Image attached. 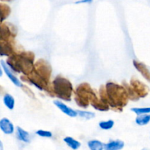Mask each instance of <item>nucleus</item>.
I'll use <instances>...</instances> for the list:
<instances>
[{
  "label": "nucleus",
  "mask_w": 150,
  "mask_h": 150,
  "mask_svg": "<svg viewBox=\"0 0 150 150\" xmlns=\"http://www.w3.org/2000/svg\"><path fill=\"white\" fill-rule=\"evenodd\" d=\"M99 94L100 98L106 103L110 108L117 111H122L129 100L124 86L111 81L107 82L105 86H101Z\"/></svg>",
  "instance_id": "f257e3e1"
},
{
  "label": "nucleus",
  "mask_w": 150,
  "mask_h": 150,
  "mask_svg": "<svg viewBox=\"0 0 150 150\" xmlns=\"http://www.w3.org/2000/svg\"><path fill=\"white\" fill-rule=\"evenodd\" d=\"M52 69L45 60L40 59L34 64V70L29 76H23L21 79L25 82H29L41 91L49 93L50 78Z\"/></svg>",
  "instance_id": "f03ea898"
},
{
  "label": "nucleus",
  "mask_w": 150,
  "mask_h": 150,
  "mask_svg": "<svg viewBox=\"0 0 150 150\" xmlns=\"http://www.w3.org/2000/svg\"><path fill=\"white\" fill-rule=\"evenodd\" d=\"M34 61L35 54L33 53L23 51L8 57L5 62L11 70L27 76L33 71Z\"/></svg>",
  "instance_id": "7ed1b4c3"
},
{
  "label": "nucleus",
  "mask_w": 150,
  "mask_h": 150,
  "mask_svg": "<svg viewBox=\"0 0 150 150\" xmlns=\"http://www.w3.org/2000/svg\"><path fill=\"white\" fill-rule=\"evenodd\" d=\"M73 92L71 82L61 76H57L50 86L49 94L64 101H70Z\"/></svg>",
  "instance_id": "20e7f679"
},
{
  "label": "nucleus",
  "mask_w": 150,
  "mask_h": 150,
  "mask_svg": "<svg viewBox=\"0 0 150 150\" xmlns=\"http://www.w3.org/2000/svg\"><path fill=\"white\" fill-rule=\"evenodd\" d=\"M97 95L90 85L87 83H82L77 86L75 91L74 100L79 107L88 108L90 103L97 98Z\"/></svg>",
  "instance_id": "39448f33"
},
{
  "label": "nucleus",
  "mask_w": 150,
  "mask_h": 150,
  "mask_svg": "<svg viewBox=\"0 0 150 150\" xmlns=\"http://www.w3.org/2000/svg\"><path fill=\"white\" fill-rule=\"evenodd\" d=\"M130 86L132 88L134 93L136 94V96L140 99V98H144L149 95L150 91L149 88L143 83L139 80L138 79L135 77H132L130 79Z\"/></svg>",
  "instance_id": "423d86ee"
},
{
  "label": "nucleus",
  "mask_w": 150,
  "mask_h": 150,
  "mask_svg": "<svg viewBox=\"0 0 150 150\" xmlns=\"http://www.w3.org/2000/svg\"><path fill=\"white\" fill-rule=\"evenodd\" d=\"M10 26L6 23H0V41L13 42L14 38L16 36V33Z\"/></svg>",
  "instance_id": "0eeeda50"
},
{
  "label": "nucleus",
  "mask_w": 150,
  "mask_h": 150,
  "mask_svg": "<svg viewBox=\"0 0 150 150\" xmlns=\"http://www.w3.org/2000/svg\"><path fill=\"white\" fill-rule=\"evenodd\" d=\"M0 64L1 66V68H2V70L4 72V73L6 74V76L8 77V79H10V81L15 85V86H18V87H21L22 86V83L15 76L14 74L13 73L12 70L9 68V67L7 66V64H6L5 61L4 60H1L0 61Z\"/></svg>",
  "instance_id": "6e6552de"
},
{
  "label": "nucleus",
  "mask_w": 150,
  "mask_h": 150,
  "mask_svg": "<svg viewBox=\"0 0 150 150\" xmlns=\"http://www.w3.org/2000/svg\"><path fill=\"white\" fill-rule=\"evenodd\" d=\"M15 54L13 42L10 41H0V56L10 57Z\"/></svg>",
  "instance_id": "1a4fd4ad"
},
{
  "label": "nucleus",
  "mask_w": 150,
  "mask_h": 150,
  "mask_svg": "<svg viewBox=\"0 0 150 150\" xmlns=\"http://www.w3.org/2000/svg\"><path fill=\"white\" fill-rule=\"evenodd\" d=\"M133 64L135 68L141 73L142 76L146 79L147 81L150 82V70H149L146 64L143 62L138 61V60H133Z\"/></svg>",
  "instance_id": "9d476101"
},
{
  "label": "nucleus",
  "mask_w": 150,
  "mask_h": 150,
  "mask_svg": "<svg viewBox=\"0 0 150 150\" xmlns=\"http://www.w3.org/2000/svg\"><path fill=\"white\" fill-rule=\"evenodd\" d=\"M54 104L62 111V112L64 113V114L67 115L70 117H77L78 114L76 111L73 110V108H70L67 105H66L65 104L63 103L62 101L59 100H56L54 101Z\"/></svg>",
  "instance_id": "9b49d317"
},
{
  "label": "nucleus",
  "mask_w": 150,
  "mask_h": 150,
  "mask_svg": "<svg viewBox=\"0 0 150 150\" xmlns=\"http://www.w3.org/2000/svg\"><path fill=\"white\" fill-rule=\"evenodd\" d=\"M0 130L6 135L13 134L15 131V127L13 123L7 118L0 120Z\"/></svg>",
  "instance_id": "f8f14e48"
},
{
  "label": "nucleus",
  "mask_w": 150,
  "mask_h": 150,
  "mask_svg": "<svg viewBox=\"0 0 150 150\" xmlns=\"http://www.w3.org/2000/svg\"><path fill=\"white\" fill-rule=\"evenodd\" d=\"M125 143L121 140L110 141L108 143L104 144V150H121L124 148Z\"/></svg>",
  "instance_id": "ddd939ff"
},
{
  "label": "nucleus",
  "mask_w": 150,
  "mask_h": 150,
  "mask_svg": "<svg viewBox=\"0 0 150 150\" xmlns=\"http://www.w3.org/2000/svg\"><path fill=\"white\" fill-rule=\"evenodd\" d=\"M16 136L18 139V140L21 141L24 143H29L30 142V134L29 133V132L26 131L21 127H16Z\"/></svg>",
  "instance_id": "4468645a"
},
{
  "label": "nucleus",
  "mask_w": 150,
  "mask_h": 150,
  "mask_svg": "<svg viewBox=\"0 0 150 150\" xmlns=\"http://www.w3.org/2000/svg\"><path fill=\"white\" fill-rule=\"evenodd\" d=\"M11 13V9L7 4L0 3V23H2Z\"/></svg>",
  "instance_id": "2eb2a0df"
},
{
  "label": "nucleus",
  "mask_w": 150,
  "mask_h": 150,
  "mask_svg": "<svg viewBox=\"0 0 150 150\" xmlns=\"http://www.w3.org/2000/svg\"><path fill=\"white\" fill-rule=\"evenodd\" d=\"M63 141H64V143H65L69 147H70L73 150L79 149V148L81 147V144L79 141L76 140V139H74L72 137H70V136H67V137L64 138Z\"/></svg>",
  "instance_id": "dca6fc26"
},
{
  "label": "nucleus",
  "mask_w": 150,
  "mask_h": 150,
  "mask_svg": "<svg viewBox=\"0 0 150 150\" xmlns=\"http://www.w3.org/2000/svg\"><path fill=\"white\" fill-rule=\"evenodd\" d=\"M3 103H4V105L8 108L9 110H13L15 107V99L11 95L7 93L4 95L3 97Z\"/></svg>",
  "instance_id": "f3484780"
},
{
  "label": "nucleus",
  "mask_w": 150,
  "mask_h": 150,
  "mask_svg": "<svg viewBox=\"0 0 150 150\" xmlns=\"http://www.w3.org/2000/svg\"><path fill=\"white\" fill-rule=\"evenodd\" d=\"M150 122V114H142L139 115L136 118V123L139 126L146 125Z\"/></svg>",
  "instance_id": "a211bd4d"
},
{
  "label": "nucleus",
  "mask_w": 150,
  "mask_h": 150,
  "mask_svg": "<svg viewBox=\"0 0 150 150\" xmlns=\"http://www.w3.org/2000/svg\"><path fill=\"white\" fill-rule=\"evenodd\" d=\"M88 146L90 150H103L104 144L98 140H91L88 142Z\"/></svg>",
  "instance_id": "6ab92c4d"
},
{
  "label": "nucleus",
  "mask_w": 150,
  "mask_h": 150,
  "mask_svg": "<svg viewBox=\"0 0 150 150\" xmlns=\"http://www.w3.org/2000/svg\"><path fill=\"white\" fill-rule=\"evenodd\" d=\"M76 112H77L78 116H79L81 118L85 119V120H91V119H93L95 117V114L94 112H92V111H79V110H77Z\"/></svg>",
  "instance_id": "aec40b11"
},
{
  "label": "nucleus",
  "mask_w": 150,
  "mask_h": 150,
  "mask_svg": "<svg viewBox=\"0 0 150 150\" xmlns=\"http://www.w3.org/2000/svg\"><path fill=\"white\" fill-rule=\"evenodd\" d=\"M114 125V122L110 120L108 121H101L99 122V127L103 130H111Z\"/></svg>",
  "instance_id": "412c9836"
},
{
  "label": "nucleus",
  "mask_w": 150,
  "mask_h": 150,
  "mask_svg": "<svg viewBox=\"0 0 150 150\" xmlns=\"http://www.w3.org/2000/svg\"><path fill=\"white\" fill-rule=\"evenodd\" d=\"M133 112L139 115L142 114H150V107H146V108H132L131 109Z\"/></svg>",
  "instance_id": "4be33fe9"
},
{
  "label": "nucleus",
  "mask_w": 150,
  "mask_h": 150,
  "mask_svg": "<svg viewBox=\"0 0 150 150\" xmlns=\"http://www.w3.org/2000/svg\"><path fill=\"white\" fill-rule=\"evenodd\" d=\"M36 134L40 137L43 138H51L52 137V133L48 130H38L36 131Z\"/></svg>",
  "instance_id": "5701e85b"
},
{
  "label": "nucleus",
  "mask_w": 150,
  "mask_h": 150,
  "mask_svg": "<svg viewBox=\"0 0 150 150\" xmlns=\"http://www.w3.org/2000/svg\"><path fill=\"white\" fill-rule=\"evenodd\" d=\"M21 88L23 89V90L26 92V95H28V96H29L30 98H35V95H34V93L32 92V91L29 88H28L27 86H23V85H22Z\"/></svg>",
  "instance_id": "b1692460"
},
{
  "label": "nucleus",
  "mask_w": 150,
  "mask_h": 150,
  "mask_svg": "<svg viewBox=\"0 0 150 150\" xmlns=\"http://www.w3.org/2000/svg\"><path fill=\"white\" fill-rule=\"evenodd\" d=\"M92 0H83V1H78L77 3H85V2H91Z\"/></svg>",
  "instance_id": "393cba45"
},
{
  "label": "nucleus",
  "mask_w": 150,
  "mask_h": 150,
  "mask_svg": "<svg viewBox=\"0 0 150 150\" xmlns=\"http://www.w3.org/2000/svg\"><path fill=\"white\" fill-rule=\"evenodd\" d=\"M0 150H4V146L1 140H0Z\"/></svg>",
  "instance_id": "a878e982"
},
{
  "label": "nucleus",
  "mask_w": 150,
  "mask_h": 150,
  "mask_svg": "<svg viewBox=\"0 0 150 150\" xmlns=\"http://www.w3.org/2000/svg\"><path fill=\"white\" fill-rule=\"evenodd\" d=\"M2 75H3V70H2V68H1V64H0V77H1Z\"/></svg>",
  "instance_id": "bb28decb"
},
{
  "label": "nucleus",
  "mask_w": 150,
  "mask_h": 150,
  "mask_svg": "<svg viewBox=\"0 0 150 150\" xmlns=\"http://www.w3.org/2000/svg\"><path fill=\"white\" fill-rule=\"evenodd\" d=\"M1 1H13V0H1Z\"/></svg>",
  "instance_id": "cd10ccee"
},
{
  "label": "nucleus",
  "mask_w": 150,
  "mask_h": 150,
  "mask_svg": "<svg viewBox=\"0 0 150 150\" xmlns=\"http://www.w3.org/2000/svg\"><path fill=\"white\" fill-rule=\"evenodd\" d=\"M142 150H149V149H146V148H144V149H142Z\"/></svg>",
  "instance_id": "c85d7f7f"
}]
</instances>
